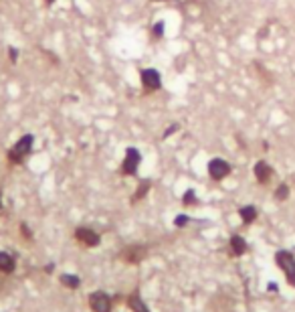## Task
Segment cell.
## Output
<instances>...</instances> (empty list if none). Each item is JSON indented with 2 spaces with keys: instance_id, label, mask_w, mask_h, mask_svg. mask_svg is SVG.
<instances>
[{
  "instance_id": "obj_1",
  "label": "cell",
  "mask_w": 295,
  "mask_h": 312,
  "mask_svg": "<svg viewBox=\"0 0 295 312\" xmlns=\"http://www.w3.org/2000/svg\"><path fill=\"white\" fill-rule=\"evenodd\" d=\"M32 144H35L32 134H25L23 138H19L16 144L8 150V162L10 164H23L32 152Z\"/></svg>"
},
{
  "instance_id": "obj_2",
  "label": "cell",
  "mask_w": 295,
  "mask_h": 312,
  "mask_svg": "<svg viewBox=\"0 0 295 312\" xmlns=\"http://www.w3.org/2000/svg\"><path fill=\"white\" fill-rule=\"evenodd\" d=\"M275 264L279 266V270L287 278V284L295 288V255L287 250H279L275 254Z\"/></svg>"
},
{
  "instance_id": "obj_3",
  "label": "cell",
  "mask_w": 295,
  "mask_h": 312,
  "mask_svg": "<svg viewBox=\"0 0 295 312\" xmlns=\"http://www.w3.org/2000/svg\"><path fill=\"white\" fill-rule=\"evenodd\" d=\"M120 257L129 266H138L148 257V248L146 245H140V243H134V245H127L120 252Z\"/></svg>"
},
{
  "instance_id": "obj_4",
  "label": "cell",
  "mask_w": 295,
  "mask_h": 312,
  "mask_svg": "<svg viewBox=\"0 0 295 312\" xmlns=\"http://www.w3.org/2000/svg\"><path fill=\"white\" fill-rule=\"evenodd\" d=\"M89 308L93 312H111L113 310V298L103 290H95L89 294Z\"/></svg>"
},
{
  "instance_id": "obj_5",
  "label": "cell",
  "mask_w": 295,
  "mask_h": 312,
  "mask_svg": "<svg viewBox=\"0 0 295 312\" xmlns=\"http://www.w3.org/2000/svg\"><path fill=\"white\" fill-rule=\"evenodd\" d=\"M140 162H142V154L138 148H127L123 162H122V174L123 176H136L138 169H140Z\"/></svg>"
},
{
  "instance_id": "obj_6",
  "label": "cell",
  "mask_w": 295,
  "mask_h": 312,
  "mask_svg": "<svg viewBox=\"0 0 295 312\" xmlns=\"http://www.w3.org/2000/svg\"><path fill=\"white\" fill-rule=\"evenodd\" d=\"M75 239L77 243H81L83 248H97V245L101 243V235L93 231L89 227H77L75 229Z\"/></svg>"
},
{
  "instance_id": "obj_7",
  "label": "cell",
  "mask_w": 295,
  "mask_h": 312,
  "mask_svg": "<svg viewBox=\"0 0 295 312\" xmlns=\"http://www.w3.org/2000/svg\"><path fill=\"white\" fill-rule=\"evenodd\" d=\"M231 164H228L226 160H222V158H212L210 162H208V176L212 178V180H222V178H226L228 174H231Z\"/></svg>"
},
{
  "instance_id": "obj_8",
  "label": "cell",
  "mask_w": 295,
  "mask_h": 312,
  "mask_svg": "<svg viewBox=\"0 0 295 312\" xmlns=\"http://www.w3.org/2000/svg\"><path fill=\"white\" fill-rule=\"evenodd\" d=\"M140 77H142V87L146 91L152 93V91H158L162 87V79H160V73L156 69H144L140 73Z\"/></svg>"
},
{
  "instance_id": "obj_9",
  "label": "cell",
  "mask_w": 295,
  "mask_h": 312,
  "mask_svg": "<svg viewBox=\"0 0 295 312\" xmlns=\"http://www.w3.org/2000/svg\"><path fill=\"white\" fill-rule=\"evenodd\" d=\"M255 178H257V183L259 185H269V180L273 178V169L269 167V164L265 160H259L255 164Z\"/></svg>"
},
{
  "instance_id": "obj_10",
  "label": "cell",
  "mask_w": 295,
  "mask_h": 312,
  "mask_svg": "<svg viewBox=\"0 0 295 312\" xmlns=\"http://www.w3.org/2000/svg\"><path fill=\"white\" fill-rule=\"evenodd\" d=\"M228 250H231V255H233V257H241V255L247 254L249 245H247V241H245L241 235H231V241H228Z\"/></svg>"
},
{
  "instance_id": "obj_11",
  "label": "cell",
  "mask_w": 295,
  "mask_h": 312,
  "mask_svg": "<svg viewBox=\"0 0 295 312\" xmlns=\"http://www.w3.org/2000/svg\"><path fill=\"white\" fill-rule=\"evenodd\" d=\"M125 304H127V308L132 310V312H150V308L146 306V302L142 300V296H140L138 290H134V292L125 298Z\"/></svg>"
},
{
  "instance_id": "obj_12",
  "label": "cell",
  "mask_w": 295,
  "mask_h": 312,
  "mask_svg": "<svg viewBox=\"0 0 295 312\" xmlns=\"http://www.w3.org/2000/svg\"><path fill=\"white\" fill-rule=\"evenodd\" d=\"M16 268V259L8 252H0V274H12Z\"/></svg>"
},
{
  "instance_id": "obj_13",
  "label": "cell",
  "mask_w": 295,
  "mask_h": 312,
  "mask_svg": "<svg viewBox=\"0 0 295 312\" xmlns=\"http://www.w3.org/2000/svg\"><path fill=\"white\" fill-rule=\"evenodd\" d=\"M239 217L243 219L245 225H251V223H255V219L259 217V211H257L255 205H245V207L239 209Z\"/></svg>"
},
{
  "instance_id": "obj_14",
  "label": "cell",
  "mask_w": 295,
  "mask_h": 312,
  "mask_svg": "<svg viewBox=\"0 0 295 312\" xmlns=\"http://www.w3.org/2000/svg\"><path fill=\"white\" fill-rule=\"evenodd\" d=\"M59 280H61V284H63L65 288H69V290H77V288L81 286V278L75 276V274H63Z\"/></svg>"
},
{
  "instance_id": "obj_15",
  "label": "cell",
  "mask_w": 295,
  "mask_h": 312,
  "mask_svg": "<svg viewBox=\"0 0 295 312\" xmlns=\"http://www.w3.org/2000/svg\"><path fill=\"white\" fill-rule=\"evenodd\" d=\"M150 187H152V180H142V183L138 185V191H136V195L132 197V203H138V201H142L144 197L150 193Z\"/></svg>"
},
{
  "instance_id": "obj_16",
  "label": "cell",
  "mask_w": 295,
  "mask_h": 312,
  "mask_svg": "<svg viewBox=\"0 0 295 312\" xmlns=\"http://www.w3.org/2000/svg\"><path fill=\"white\" fill-rule=\"evenodd\" d=\"M287 197H289V185L281 183L279 187L275 189V201H285Z\"/></svg>"
},
{
  "instance_id": "obj_17",
  "label": "cell",
  "mask_w": 295,
  "mask_h": 312,
  "mask_svg": "<svg viewBox=\"0 0 295 312\" xmlns=\"http://www.w3.org/2000/svg\"><path fill=\"white\" fill-rule=\"evenodd\" d=\"M196 203H198V197H196V193L192 191V189H188L184 195H182V205H196Z\"/></svg>"
},
{
  "instance_id": "obj_18",
  "label": "cell",
  "mask_w": 295,
  "mask_h": 312,
  "mask_svg": "<svg viewBox=\"0 0 295 312\" xmlns=\"http://www.w3.org/2000/svg\"><path fill=\"white\" fill-rule=\"evenodd\" d=\"M188 221H190L188 215H176V217H174V225H176V227H186Z\"/></svg>"
},
{
  "instance_id": "obj_19",
  "label": "cell",
  "mask_w": 295,
  "mask_h": 312,
  "mask_svg": "<svg viewBox=\"0 0 295 312\" xmlns=\"http://www.w3.org/2000/svg\"><path fill=\"white\" fill-rule=\"evenodd\" d=\"M21 233H23V237H25L26 241H30V239H32V231L28 229V225H26V223H21Z\"/></svg>"
},
{
  "instance_id": "obj_20",
  "label": "cell",
  "mask_w": 295,
  "mask_h": 312,
  "mask_svg": "<svg viewBox=\"0 0 295 312\" xmlns=\"http://www.w3.org/2000/svg\"><path fill=\"white\" fill-rule=\"evenodd\" d=\"M162 35H164V23L160 21V23H156V25H154V37H156V39H160Z\"/></svg>"
},
{
  "instance_id": "obj_21",
  "label": "cell",
  "mask_w": 295,
  "mask_h": 312,
  "mask_svg": "<svg viewBox=\"0 0 295 312\" xmlns=\"http://www.w3.org/2000/svg\"><path fill=\"white\" fill-rule=\"evenodd\" d=\"M8 55H10V63H16V59H19V51H16L14 47L8 49Z\"/></svg>"
},
{
  "instance_id": "obj_22",
  "label": "cell",
  "mask_w": 295,
  "mask_h": 312,
  "mask_svg": "<svg viewBox=\"0 0 295 312\" xmlns=\"http://www.w3.org/2000/svg\"><path fill=\"white\" fill-rule=\"evenodd\" d=\"M43 270H45V274H53L55 272V264H47Z\"/></svg>"
},
{
  "instance_id": "obj_23",
  "label": "cell",
  "mask_w": 295,
  "mask_h": 312,
  "mask_svg": "<svg viewBox=\"0 0 295 312\" xmlns=\"http://www.w3.org/2000/svg\"><path fill=\"white\" fill-rule=\"evenodd\" d=\"M0 215H2V189H0Z\"/></svg>"
},
{
  "instance_id": "obj_24",
  "label": "cell",
  "mask_w": 295,
  "mask_h": 312,
  "mask_svg": "<svg viewBox=\"0 0 295 312\" xmlns=\"http://www.w3.org/2000/svg\"><path fill=\"white\" fill-rule=\"evenodd\" d=\"M269 290H271V292H277V286H275V282H271V284H269Z\"/></svg>"
},
{
  "instance_id": "obj_25",
  "label": "cell",
  "mask_w": 295,
  "mask_h": 312,
  "mask_svg": "<svg viewBox=\"0 0 295 312\" xmlns=\"http://www.w3.org/2000/svg\"><path fill=\"white\" fill-rule=\"evenodd\" d=\"M45 2H47V4H53V2H55V0H45Z\"/></svg>"
}]
</instances>
